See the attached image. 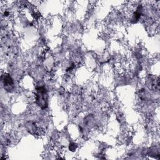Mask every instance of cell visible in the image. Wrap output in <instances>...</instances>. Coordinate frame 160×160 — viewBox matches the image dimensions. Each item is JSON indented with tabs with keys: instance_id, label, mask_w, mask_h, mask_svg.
<instances>
[{
	"instance_id": "7a4b0ae2",
	"label": "cell",
	"mask_w": 160,
	"mask_h": 160,
	"mask_svg": "<svg viewBox=\"0 0 160 160\" xmlns=\"http://www.w3.org/2000/svg\"><path fill=\"white\" fill-rule=\"evenodd\" d=\"M1 79H2V81L3 82L4 88L7 90H11L12 88H13L14 82L10 75L5 73L4 74L1 76Z\"/></svg>"
},
{
	"instance_id": "6da1fadb",
	"label": "cell",
	"mask_w": 160,
	"mask_h": 160,
	"mask_svg": "<svg viewBox=\"0 0 160 160\" xmlns=\"http://www.w3.org/2000/svg\"><path fill=\"white\" fill-rule=\"evenodd\" d=\"M47 91L44 86H38L36 89L35 100L38 106L42 109H45L48 106Z\"/></svg>"
},
{
	"instance_id": "3957f363",
	"label": "cell",
	"mask_w": 160,
	"mask_h": 160,
	"mask_svg": "<svg viewBox=\"0 0 160 160\" xmlns=\"http://www.w3.org/2000/svg\"><path fill=\"white\" fill-rule=\"evenodd\" d=\"M76 148H77V144L75 143H71L69 144V150H71L72 151H74L76 149Z\"/></svg>"
}]
</instances>
